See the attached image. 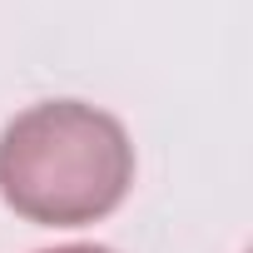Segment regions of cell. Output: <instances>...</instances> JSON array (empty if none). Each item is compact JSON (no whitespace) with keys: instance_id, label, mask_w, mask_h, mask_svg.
<instances>
[{"instance_id":"6da1fadb","label":"cell","mask_w":253,"mask_h":253,"mask_svg":"<svg viewBox=\"0 0 253 253\" xmlns=\"http://www.w3.org/2000/svg\"><path fill=\"white\" fill-rule=\"evenodd\" d=\"M134 184L129 129L99 104L40 99L0 129V199L40 228L109 218Z\"/></svg>"},{"instance_id":"7a4b0ae2","label":"cell","mask_w":253,"mask_h":253,"mask_svg":"<svg viewBox=\"0 0 253 253\" xmlns=\"http://www.w3.org/2000/svg\"><path fill=\"white\" fill-rule=\"evenodd\" d=\"M40 253H119V248H104V243H60V248H40Z\"/></svg>"}]
</instances>
